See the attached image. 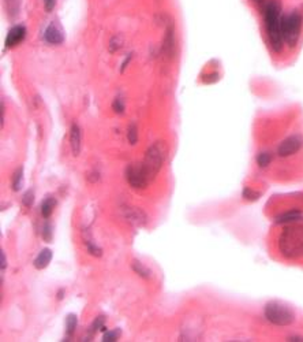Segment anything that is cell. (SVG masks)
Wrapping results in <instances>:
<instances>
[{"instance_id":"cell-1","label":"cell","mask_w":303,"mask_h":342,"mask_svg":"<svg viewBox=\"0 0 303 342\" xmlns=\"http://www.w3.org/2000/svg\"><path fill=\"white\" fill-rule=\"evenodd\" d=\"M278 250L286 259L303 258V219L287 223L278 237Z\"/></svg>"},{"instance_id":"cell-2","label":"cell","mask_w":303,"mask_h":342,"mask_svg":"<svg viewBox=\"0 0 303 342\" xmlns=\"http://www.w3.org/2000/svg\"><path fill=\"white\" fill-rule=\"evenodd\" d=\"M264 22L270 48L276 54H280L284 47V38L282 34V3L278 0H270L265 6Z\"/></svg>"},{"instance_id":"cell-3","label":"cell","mask_w":303,"mask_h":342,"mask_svg":"<svg viewBox=\"0 0 303 342\" xmlns=\"http://www.w3.org/2000/svg\"><path fill=\"white\" fill-rule=\"evenodd\" d=\"M167 156H168V146H167L166 141H162V140L154 141L148 148L145 156H144V160L141 163L149 184H152L154 178L157 177V174L164 166V163H166Z\"/></svg>"},{"instance_id":"cell-4","label":"cell","mask_w":303,"mask_h":342,"mask_svg":"<svg viewBox=\"0 0 303 342\" xmlns=\"http://www.w3.org/2000/svg\"><path fill=\"white\" fill-rule=\"evenodd\" d=\"M264 316L269 323L278 327L291 326L295 322L294 309L288 305L278 303V301H270L266 303L264 307Z\"/></svg>"},{"instance_id":"cell-5","label":"cell","mask_w":303,"mask_h":342,"mask_svg":"<svg viewBox=\"0 0 303 342\" xmlns=\"http://www.w3.org/2000/svg\"><path fill=\"white\" fill-rule=\"evenodd\" d=\"M303 18L300 13L292 11L290 14L282 15V34L284 38V44L295 48L300 37V30H302Z\"/></svg>"},{"instance_id":"cell-6","label":"cell","mask_w":303,"mask_h":342,"mask_svg":"<svg viewBox=\"0 0 303 342\" xmlns=\"http://www.w3.org/2000/svg\"><path fill=\"white\" fill-rule=\"evenodd\" d=\"M126 180L133 189L142 190L149 185V181L146 178L145 171L142 168V163H131L126 168Z\"/></svg>"},{"instance_id":"cell-7","label":"cell","mask_w":303,"mask_h":342,"mask_svg":"<svg viewBox=\"0 0 303 342\" xmlns=\"http://www.w3.org/2000/svg\"><path fill=\"white\" fill-rule=\"evenodd\" d=\"M303 148V136L300 134H292L290 137H287L286 140H283L280 142V145L277 148L278 156L282 158H288L291 155L298 154L299 151Z\"/></svg>"},{"instance_id":"cell-8","label":"cell","mask_w":303,"mask_h":342,"mask_svg":"<svg viewBox=\"0 0 303 342\" xmlns=\"http://www.w3.org/2000/svg\"><path fill=\"white\" fill-rule=\"evenodd\" d=\"M122 213L126 221L129 222L133 227H142L146 225L148 222V215L142 211L139 207H134V205H125L122 207Z\"/></svg>"},{"instance_id":"cell-9","label":"cell","mask_w":303,"mask_h":342,"mask_svg":"<svg viewBox=\"0 0 303 342\" xmlns=\"http://www.w3.org/2000/svg\"><path fill=\"white\" fill-rule=\"evenodd\" d=\"M26 36V28L22 25L13 26L7 33L6 37V47L7 48H13V47L18 46L19 42L24 41V38Z\"/></svg>"},{"instance_id":"cell-10","label":"cell","mask_w":303,"mask_h":342,"mask_svg":"<svg viewBox=\"0 0 303 342\" xmlns=\"http://www.w3.org/2000/svg\"><path fill=\"white\" fill-rule=\"evenodd\" d=\"M44 40H45L48 44H52V46H59L64 41V34H63V30L59 28L56 24H51L48 25V28L44 32Z\"/></svg>"},{"instance_id":"cell-11","label":"cell","mask_w":303,"mask_h":342,"mask_svg":"<svg viewBox=\"0 0 303 342\" xmlns=\"http://www.w3.org/2000/svg\"><path fill=\"white\" fill-rule=\"evenodd\" d=\"M175 50V34H174V24L171 22L168 24L166 29V36H164V41H162L161 46V52L164 54V56L167 58H171L174 55Z\"/></svg>"},{"instance_id":"cell-12","label":"cell","mask_w":303,"mask_h":342,"mask_svg":"<svg viewBox=\"0 0 303 342\" xmlns=\"http://www.w3.org/2000/svg\"><path fill=\"white\" fill-rule=\"evenodd\" d=\"M70 148L74 156L81 154V129L77 123H73L70 127Z\"/></svg>"},{"instance_id":"cell-13","label":"cell","mask_w":303,"mask_h":342,"mask_svg":"<svg viewBox=\"0 0 303 342\" xmlns=\"http://www.w3.org/2000/svg\"><path fill=\"white\" fill-rule=\"evenodd\" d=\"M54 258V252L50 248H44V249L40 250V253L36 256V259L33 262V266L37 270H44L50 266L51 260Z\"/></svg>"},{"instance_id":"cell-14","label":"cell","mask_w":303,"mask_h":342,"mask_svg":"<svg viewBox=\"0 0 303 342\" xmlns=\"http://www.w3.org/2000/svg\"><path fill=\"white\" fill-rule=\"evenodd\" d=\"M58 205V201L54 196H46L44 200L41 201V205H40V212H41V217L44 219H48V218L54 213L55 208Z\"/></svg>"},{"instance_id":"cell-15","label":"cell","mask_w":303,"mask_h":342,"mask_svg":"<svg viewBox=\"0 0 303 342\" xmlns=\"http://www.w3.org/2000/svg\"><path fill=\"white\" fill-rule=\"evenodd\" d=\"M303 213L298 209H292V211H287V212L282 213L276 218V223H283V225H287V223H291V222L299 221L302 219Z\"/></svg>"},{"instance_id":"cell-16","label":"cell","mask_w":303,"mask_h":342,"mask_svg":"<svg viewBox=\"0 0 303 342\" xmlns=\"http://www.w3.org/2000/svg\"><path fill=\"white\" fill-rule=\"evenodd\" d=\"M105 322H107V317L104 315H100L93 320V323L90 325L89 330H87V341H89V338L93 337L97 331H107V327H105Z\"/></svg>"},{"instance_id":"cell-17","label":"cell","mask_w":303,"mask_h":342,"mask_svg":"<svg viewBox=\"0 0 303 342\" xmlns=\"http://www.w3.org/2000/svg\"><path fill=\"white\" fill-rule=\"evenodd\" d=\"M131 268H133V271L135 272L137 275H139L141 278H144V280H152V276H153L152 270H150L149 267H146L145 264L141 263L139 260H133Z\"/></svg>"},{"instance_id":"cell-18","label":"cell","mask_w":303,"mask_h":342,"mask_svg":"<svg viewBox=\"0 0 303 342\" xmlns=\"http://www.w3.org/2000/svg\"><path fill=\"white\" fill-rule=\"evenodd\" d=\"M24 184H25V176H24V167L21 166L14 173L13 180H11V188L14 192H19L24 188Z\"/></svg>"},{"instance_id":"cell-19","label":"cell","mask_w":303,"mask_h":342,"mask_svg":"<svg viewBox=\"0 0 303 342\" xmlns=\"http://www.w3.org/2000/svg\"><path fill=\"white\" fill-rule=\"evenodd\" d=\"M272 159H273L272 152H269V151H262V152H260V154L257 155L255 162H257V164L261 167V168H265V167L269 166L270 162H272Z\"/></svg>"},{"instance_id":"cell-20","label":"cell","mask_w":303,"mask_h":342,"mask_svg":"<svg viewBox=\"0 0 303 342\" xmlns=\"http://www.w3.org/2000/svg\"><path fill=\"white\" fill-rule=\"evenodd\" d=\"M78 326V317L74 313L67 315L66 317V337H71L75 333V329Z\"/></svg>"},{"instance_id":"cell-21","label":"cell","mask_w":303,"mask_h":342,"mask_svg":"<svg viewBox=\"0 0 303 342\" xmlns=\"http://www.w3.org/2000/svg\"><path fill=\"white\" fill-rule=\"evenodd\" d=\"M123 42H125L123 36H122V34H115V36H112V38L109 40L108 51L111 54H115V52H118V51L123 47Z\"/></svg>"},{"instance_id":"cell-22","label":"cell","mask_w":303,"mask_h":342,"mask_svg":"<svg viewBox=\"0 0 303 342\" xmlns=\"http://www.w3.org/2000/svg\"><path fill=\"white\" fill-rule=\"evenodd\" d=\"M6 10L11 19L17 17L19 14V0H6Z\"/></svg>"},{"instance_id":"cell-23","label":"cell","mask_w":303,"mask_h":342,"mask_svg":"<svg viewBox=\"0 0 303 342\" xmlns=\"http://www.w3.org/2000/svg\"><path fill=\"white\" fill-rule=\"evenodd\" d=\"M242 197L247 201H257L258 199L261 197V193L257 192V190H253V189L249 188V186H246V188H243V190H242Z\"/></svg>"},{"instance_id":"cell-24","label":"cell","mask_w":303,"mask_h":342,"mask_svg":"<svg viewBox=\"0 0 303 342\" xmlns=\"http://www.w3.org/2000/svg\"><path fill=\"white\" fill-rule=\"evenodd\" d=\"M122 335V330L121 329H113L105 331L104 335H103V341L104 342H116Z\"/></svg>"},{"instance_id":"cell-25","label":"cell","mask_w":303,"mask_h":342,"mask_svg":"<svg viewBox=\"0 0 303 342\" xmlns=\"http://www.w3.org/2000/svg\"><path fill=\"white\" fill-rule=\"evenodd\" d=\"M127 140L131 145H135L138 141V127L135 123H130V126L127 127Z\"/></svg>"},{"instance_id":"cell-26","label":"cell","mask_w":303,"mask_h":342,"mask_svg":"<svg viewBox=\"0 0 303 342\" xmlns=\"http://www.w3.org/2000/svg\"><path fill=\"white\" fill-rule=\"evenodd\" d=\"M85 244H86V249L87 252L91 254V256H96V258H100L101 254H103V250H101V248L100 246H97L95 244V241H91V240H86L85 241Z\"/></svg>"},{"instance_id":"cell-27","label":"cell","mask_w":303,"mask_h":342,"mask_svg":"<svg viewBox=\"0 0 303 342\" xmlns=\"http://www.w3.org/2000/svg\"><path fill=\"white\" fill-rule=\"evenodd\" d=\"M34 199H36L34 190L33 189H29V190L24 195V197H22V204L25 205L26 208H30V207L34 204Z\"/></svg>"},{"instance_id":"cell-28","label":"cell","mask_w":303,"mask_h":342,"mask_svg":"<svg viewBox=\"0 0 303 342\" xmlns=\"http://www.w3.org/2000/svg\"><path fill=\"white\" fill-rule=\"evenodd\" d=\"M125 101H123V99H122V97H115V99H113V101H112V110H113V113H116V114H123L125 113Z\"/></svg>"},{"instance_id":"cell-29","label":"cell","mask_w":303,"mask_h":342,"mask_svg":"<svg viewBox=\"0 0 303 342\" xmlns=\"http://www.w3.org/2000/svg\"><path fill=\"white\" fill-rule=\"evenodd\" d=\"M41 237L45 242L52 241V226H51V223H48V222L44 223V226H42Z\"/></svg>"},{"instance_id":"cell-30","label":"cell","mask_w":303,"mask_h":342,"mask_svg":"<svg viewBox=\"0 0 303 342\" xmlns=\"http://www.w3.org/2000/svg\"><path fill=\"white\" fill-rule=\"evenodd\" d=\"M219 78H220L219 73H211V74H208V75H204L202 81H204L205 83H213V82H216V81H219Z\"/></svg>"},{"instance_id":"cell-31","label":"cell","mask_w":303,"mask_h":342,"mask_svg":"<svg viewBox=\"0 0 303 342\" xmlns=\"http://www.w3.org/2000/svg\"><path fill=\"white\" fill-rule=\"evenodd\" d=\"M56 3H58V0H44V9L46 13H51L55 9Z\"/></svg>"},{"instance_id":"cell-32","label":"cell","mask_w":303,"mask_h":342,"mask_svg":"<svg viewBox=\"0 0 303 342\" xmlns=\"http://www.w3.org/2000/svg\"><path fill=\"white\" fill-rule=\"evenodd\" d=\"M0 262H2V272H5L7 267V259H6V252L3 249L0 250Z\"/></svg>"},{"instance_id":"cell-33","label":"cell","mask_w":303,"mask_h":342,"mask_svg":"<svg viewBox=\"0 0 303 342\" xmlns=\"http://www.w3.org/2000/svg\"><path fill=\"white\" fill-rule=\"evenodd\" d=\"M131 59H133V54H131V52H130V54L127 55V56H126V58H125V60H123V63H122L121 73H125L126 67L129 66V63H130V60H131Z\"/></svg>"},{"instance_id":"cell-34","label":"cell","mask_w":303,"mask_h":342,"mask_svg":"<svg viewBox=\"0 0 303 342\" xmlns=\"http://www.w3.org/2000/svg\"><path fill=\"white\" fill-rule=\"evenodd\" d=\"M0 125H2V127L5 125V104H3V101L0 105Z\"/></svg>"},{"instance_id":"cell-35","label":"cell","mask_w":303,"mask_h":342,"mask_svg":"<svg viewBox=\"0 0 303 342\" xmlns=\"http://www.w3.org/2000/svg\"><path fill=\"white\" fill-rule=\"evenodd\" d=\"M288 341H303V338H300V337H290L288 338Z\"/></svg>"},{"instance_id":"cell-36","label":"cell","mask_w":303,"mask_h":342,"mask_svg":"<svg viewBox=\"0 0 303 342\" xmlns=\"http://www.w3.org/2000/svg\"><path fill=\"white\" fill-rule=\"evenodd\" d=\"M63 294H64V290H59V293H58V300H62L63 297Z\"/></svg>"}]
</instances>
